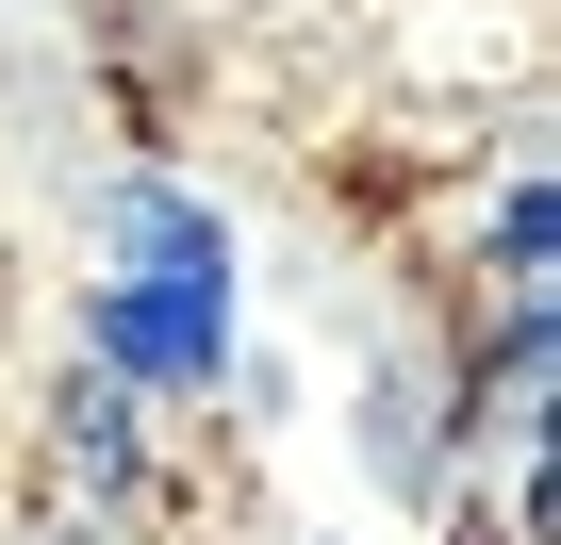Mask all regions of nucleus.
<instances>
[{"instance_id": "obj_1", "label": "nucleus", "mask_w": 561, "mask_h": 545, "mask_svg": "<svg viewBox=\"0 0 561 545\" xmlns=\"http://www.w3.org/2000/svg\"><path fill=\"white\" fill-rule=\"evenodd\" d=\"M100 348H116L133 381H215V348H231V282H215V264L100 282Z\"/></svg>"}]
</instances>
